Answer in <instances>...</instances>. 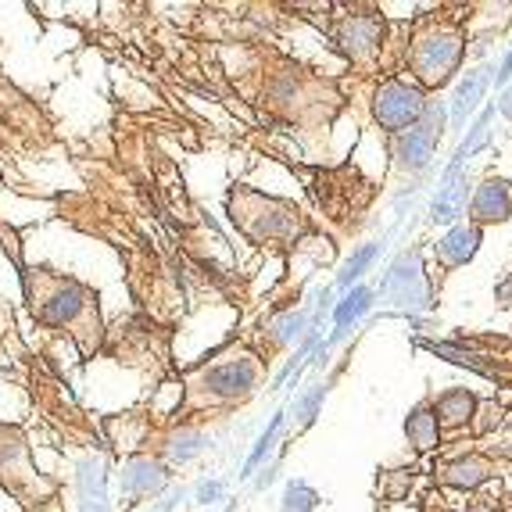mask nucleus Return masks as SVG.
Returning a JSON list of instances; mask_svg holds the SVG:
<instances>
[{
    "mask_svg": "<svg viewBox=\"0 0 512 512\" xmlns=\"http://www.w3.org/2000/svg\"><path fill=\"white\" fill-rule=\"evenodd\" d=\"M380 291L402 308V312H427L434 301H430V276L423 269V258L419 251H405L398 255V262L387 269Z\"/></svg>",
    "mask_w": 512,
    "mask_h": 512,
    "instance_id": "f257e3e1",
    "label": "nucleus"
},
{
    "mask_svg": "<svg viewBox=\"0 0 512 512\" xmlns=\"http://www.w3.org/2000/svg\"><path fill=\"white\" fill-rule=\"evenodd\" d=\"M423 111H427V97L419 86H409L402 79H387L380 90H376V101H373V115L376 122L391 133H405L412 129L419 119H423Z\"/></svg>",
    "mask_w": 512,
    "mask_h": 512,
    "instance_id": "f03ea898",
    "label": "nucleus"
},
{
    "mask_svg": "<svg viewBox=\"0 0 512 512\" xmlns=\"http://www.w3.org/2000/svg\"><path fill=\"white\" fill-rule=\"evenodd\" d=\"M462 47H466V43H462L459 33L437 29V33L419 40L416 54H412V69H416V76L427 86H444L452 79V72L459 69Z\"/></svg>",
    "mask_w": 512,
    "mask_h": 512,
    "instance_id": "7ed1b4c3",
    "label": "nucleus"
},
{
    "mask_svg": "<svg viewBox=\"0 0 512 512\" xmlns=\"http://www.w3.org/2000/svg\"><path fill=\"white\" fill-rule=\"evenodd\" d=\"M444 119H448V104H441V101L427 104L423 119H419L412 129H405V133H398L394 151H398L405 169H412V172L427 169L430 158H434V151H437V140H441V133H444Z\"/></svg>",
    "mask_w": 512,
    "mask_h": 512,
    "instance_id": "20e7f679",
    "label": "nucleus"
},
{
    "mask_svg": "<svg viewBox=\"0 0 512 512\" xmlns=\"http://www.w3.org/2000/svg\"><path fill=\"white\" fill-rule=\"evenodd\" d=\"M473 219L477 222H505L512 219V183L502 176H491L477 187L470 205Z\"/></svg>",
    "mask_w": 512,
    "mask_h": 512,
    "instance_id": "39448f33",
    "label": "nucleus"
},
{
    "mask_svg": "<svg viewBox=\"0 0 512 512\" xmlns=\"http://www.w3.org/2000/svg\"><path fill=\"white\" fill-rule=\"evenodd\" d=\"M255 362L237 359L226 362V366H215L212 373H205V387L212 398H240L255 387Z\"/></svg>",
    "mask_w": 512,
    "mask_h": 512,
    "instance_id": "423d86ee",
    "label": "nucleus"
},
{
    "mask_svg": "<svg viewBox=\"0 0 512 512\" xmlns=\"http://www.w3.org/2000/svg\"><path fill=\"white\" fill-rule=\"evenodd\" d=\"M487 83H491V65H484V69H477V72H466V79L455 86L452 104H448V119H452V129L466 126V119H470L473 111H477V104L484 101Z\"/></svg>",
    "mask_w": 512,
    "mask_h": 512,
    "instance_id": "0eeeda50",
    "label": "nucleus"
},
{
    "mask_svg": "<svg viewBox=\"0 0 512 512\" xmlns=\"http://www.w3.org/2000/svg\"><path fill=\"white\" fill-rule=\"evenodd\" d=\"M373 298H376V291H373V287H351V291L344 294V301H341V305L333 308V333H330V341L323 344L326 351H330L333 344L341 341L344 333L351 330V326H355L362 316H366L369 308H373Z\"/></svg>",
    "mask_w": 512,
    "mask_h": 512,
    "instance_id": "6e6552de",
    "label": "nucleus"
},
{
    "mask_svg": "<svg viewBox=\"0 0 512 512\" xmlns=\"http://www.w3.org/2000/svg\"><path fill=\"white\" fill-rule=\"evenodd\" d=\"M477 248H480L477 226H452V230L437 240V262L444 269H459V265H466L477 255Z\"/></svg>",
    "mask_w": 512,
    "mask_h": 512,
    "instance_id": "1a4fd4ad",
    "label": "nucleus"
},
{
    "mask_svg": "<svg viewBox=\"0 0 512 512\" xmlns=\"http://www.w3.org/2000/svg\"><path fill=\"white\" fill-rule=\"evenodd\" d=\"M466 194H470V180H466V169H462L459 176H452V180H441V187H437V197H434V205H430V222H441V226H448V222L459 219L462 208H466Z\"/></svg>",
    "mask_w": 512,
    "mask_h": 512,
    "instance_id": "9d476101",
    "label": "nucleus"
},
{
    "mask_svg": "<svg viewBox=\"0 0 512 512\" xmlns=\"http://www.w3.org/2000/svg\"><path fill=\"white\" fill-rule=\"evenodd\" d=\"M380 36H384V26H380L373 15H355L351 22H344L337 40L344 43V51H348L351 58H366V54H373L376 47H380Z\"/></svg>",
    "mask_w": 512,
    "mask_h": 512,
    "instance_id": "9b49d317",
    "label": "nucleus"
},
{
    "mask_svg": "<svg viewBox=\"0 0 512 512\" xmlns=\"http://www.w3.org/2000/svg\"><path fill=\"white\" fill-rule=\"evenodd\" d=\"M491 119H495V104H487V108H480V111H477V119H473V126L466 129V140H462V144L455 147L452 165L444 169L441 180H452V176H459V172L466 169V162H470L473 154H477L480 147L487 144V126H491Z\"/></svg>",
    "mask_w": 512,
    "mask_h": 512,
    "instance_id": "f8f14e48",
    "label": "nucleus"
},
{
    "mask_svg": "<svg viewBox=\"0 0 512 512\" xmlns=\"http://www.w3.org/2000/svg\"><path fill=\"white\" fill-rule=\"evenodd\" d=\"M86 305V291L76 283H58V291L40 305V316L54 326H65L76 319V312Z\"/></svg>",
    "mask_w": 512,
    "mask_h": 512,
    "instance_id": "ddd939ff",
    "label": "nucleus"
},
{
    "mask_svg": "<svg viewBox=\"0 0 512 512\" xmlns=\"http://www.w3.org/2000/svg\"><path fill=\"white\" fill-rule=\"evenodd\" d=\"M122 487L126 495H158L165 487V470L162 462L154 459H133L122 473Z\"/></svg>",
    "mask_w": 512,
    "mask_h": 512,
    "instance_id": "4468645a",
    "label": "nucleus"
},
{
    "mask_svg": "<svg viewBox=\"0 0 512 512\" xmlns=\"http://www.w3.org/2000/svg\"><path fill=\"white\" fill-rule=\"evenodd\" d=\"M444 484L459 487V491H473L491 477V462H484L480 455H466V459H455L444 466Z\"/></svg>",
    "mask_w": 512,
    "mask_h": 512,
    "instance_id": "2eb2a0df",
    "label": "nucleus"
},
{
    "mask_svg": "<svg viewBox=\"0 0 512 512\" xmlns=\"http://www.w3.org/2000/svg\"><path fill=\"white\" fill-rule=\"evenodd\" d=\"M473 409H477V398H473L466 387H455V391L441 394L434 416H437V423H444V427H462V423H470Z\"/></svg>",
    "mask_w": 512,
    "mask_h": 512,
    "instance_id": "dca6fc26",
    "label": "nucleus"
},
{
    "mask_svg": "<svg viewBox=\"0 0 512 512\" xmlns=\"http://www.w3.org/2000/svg\"><path fill=\"white\" fill-rule=\"evenodd\" d=\"M405 434H409V441L416 444L419 452H430V448H437V437H441V423H437L434 409H427V405L412 409L409 419H405Z\"/></svg>",
    "mask_w": 512,
    "mask_h": 512,
    "instance_id": "f3484780",
    "label": "nucleus"
},
{
    "mask_svg": "<svg viewBox=\"0 0 512 512\" xmlns=\"http://www.w3.org/2000/svg\"><path fill=\"white\" fill-rule=\"evenodd\" d=\"M79 495H83V509L86 512H108V505H104L101 462H94V459L83 462V473H79Z\"/></svg>",
    "mask_w": 512,
    "mask_h": 512,
    "instance_id": "a211bd4d",
    "label": "nucleus"
},
{
    "mask_svg": "<svg viewBox=\"0 0 512 512\" xmlns=\"http://www.w3.org/2000/svg\"><path fill=\"white\" fill-rule=\"evenodd\" d=\"M376 255H380V244H366V248L355 251V255L348 258V265L341 269V276H337V291H351V287L362 280V273L373 265Z\"/></svg>",
    "mask_w": 512,
    "mask_h": 512,
    "instance_id": "6ab92c4d",
    "label": "nucleus"
},
{
    "mask_svg": "<svg viewBox=\"0 0 512 512\" xmlns=\"http://www.w3.org/2000/svg\"><path fill=\"white\" fill-rule=\"evenodd\" d=\"M319 509V495L305 480H291L283 487V512H316Z\"/></svg>",
    "mask_w": 512,
    "mask_h": 512,
    "instance_id": "aec40b11",
    "label": "nucleus"
},
{
    "mask_svg": "<svg viewBox=\"0 0 512 512\" xmlns=\"http://www.w3.org/2000/svg\"><path fill=\"white\" fill-rule=\"evenodd\" d=\"M283 416L287 412H276L273 416V423H269V430H265L262 437H258V444H255V452L248 455V462H244V477H251V473L258 470V462L269 455V448H273V441H276V434H280V427H283Z\"/></svg>",
    "mask_w": 512,
    "mask_h": 512,
    "instance_id": "412c9836",
    "label": "nucleus"
},
{
    "mask_svg": "<svg viewBox=\"0 0 512 512\" xmlns=\"http://www.w3.org/2000/svg\"><path fill=\"white\" fill-rule=\"evenodd\" d=\"M427 348L434 351V355H444L448 362H455V366H466V369H473V373H491L473 351H462V348H455V344H427Z\"/></svg>",
    "mask_w": 512,
    "mask_h": 512,
    "instance_id": "4be33fe9",
    "label": "nucleus"
},
{
    "mask_svg": "<svg viewBox=\"0 0 512 512\" xmlns=\"http://www.w3.org/2000/svg\"><path fill=\"white\" fill-rule=\"evenodd\" d=\"M273 330H276V341H294L305 330V312H287L283 319H276Z\"/></svg>",
    "mask_w": 512,
    "mask_h": 512,
    "instance_id": "5701e85b",
    "label": "nucleus"
},
{
    "mask_svg": "<svg viewBox=\"0 0 512 512\" xmlns=\"http://www.w3.org/2000/svg\"><path fill=\"white\" fill-rule=\"evenodd\" d=\"M387 477H391V487H384L387 502H398V498H405V491H409V484H412V473L409 470H394V473H387Z\"/></svg>",
    "mask_w": 512,
    "mask_h": 512,
    "instance_id": "b1692460",
    "label": "nucleus"
},
{
    "mask_svg": "<svg viewBox=\"0 0 512 512\" xmlns=\"http://www.w3.org/2000/svg\"><path fill=\"white\" fill-rule=\"evenodd\" d=\"M323 398H326V387H316V391L308 394L305 402H301V409H298L301 423H312V419H316V412H319V405H323Z\"/></svg>",
    "mask_w": 512,
    "mask_h": 512,
    "instance_id": "393cba45",
    "label": "nucleus"
},
{
    "mask_svg": "<svg viewBox=\"0 0 512 512\" xmlns=\"http://www.w3.org/2000/svg\"><path fill=\"white\" fill-rule=\"evenodd\" d=\"M222 495V484L219 480H212V484H201V491H197V502H215V498Z\"/></svg>",
    "mask_w": 512,
    "mask_h": 512,
    "instance_id": "a878e982",
    "label": "nucleus"
},
{
    "mask_svg": "<svg viewBox=\"0 0 512 512\" xmlns=\"http://www.w3.org/2000/svg\"><path fill=\"white\" fill-rule=\"evenodd\" d=\"M509 79H512V51L505 54V58H502V69L495 72V86H505Z\"/></svg>",
    "mask_w": 512,
    "mask_h": 512,
    "instance_id": "bb28decb",
    "label": "nucleus"
},
{
    "mask_svg": "<svg viewBox=\"0 0 512 512\" xmlns=\"http://www.w3.org/2000/svg\"><path fill=\"white\" fill-rule=\"evenodd\" d=\"M498 301H502V305H512V273L509 276H505V280L502 283H498Z\"/></svg>",
    "mask_w": 512,
    "mask_h": 512,
    "instance_id": "cd10ccee",
    "label": "nucleus"
},
{
    "mask_svg": "<svg viewBox=\"0 0 512 512\" xmlns=\"http://www.w3.org/2000/svg\"><path fill=\"white\" fill-rule=\"evenodd\" d=\"M498 111H502L505 119H512V86H505L502 101H498Z\"/></svg>",
    "mask_w": 512,
    "mask_h": 512,
    "instance_id": "c85d7f7f",
    "label": "nucleus"
},
{
    "mask_svg": "<svg viewBox=\"0 0 512 512\" xmlns=\"http://www.w3.org/2000/svg\"><path fill=\"white\" fill-rule=\"evenodd\" d=\"M470 512H498V509H491V505H473Z\"/></svg>",
    "mask_w": 512,
    "mask_h": 512,
    "instance_id": "c756f323",
    "label": "nucleus"
},
{
    "mask_svg": "<svg viewBox=\"0 0 512 512\" xmlns=\"http://www.w3.org/2000/svg\"><path fill=\"white\" fill-rule=\"evenodd\" d=\"M509 512H512V509H509Z\"/></svg>",
    "mask_w": 512,
    "mask_h": 512,
    "instance_id": "7c9ffc66",
    "label": "nucleus"
}]
</instances>
